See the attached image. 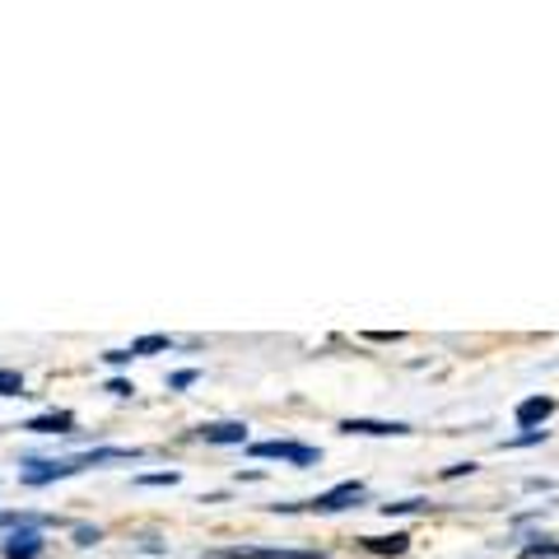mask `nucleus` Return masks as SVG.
<instances>
[{"label":"nucleus","mask_w":559,"mask_h":559,"mask_svg":"<svg viewBox=\"0 0 559 559\" xmlns=\"http://www.w3.org/2000/svg\"><path fill=\"white\" fill-rule=\"evenodd\" d=\"M197 439H205V443H224V448H238V443H248V425H238V419H219V425H201V429H197Z\"/></svg>","instance_id":"obj_7"},{"label":"nucleus","mask_w":559,"mask_h":559,"mask_svg":"<svg viewBox=\"0 0 559 559\" xmlns=\"http://www.w3.org/2000/svg\"><path fill=\"white\" fill-rule=\"evenodd\" d=\"M140 448H90L80 457H61V462H24V485L43 489V485H57V480H70L90 466H103V462H135Z\"/></svg>","instance_id":"obj_1"},{"label":"nucleus","mask_w":559,"mask_h":559,"mask_svg":"<svg viewBox=\"0 0 559 559\" xmlns=\"http://www.w3.org/2000/svg\"><path fill=\"white\" fill-rule=\"evenodd\" d=\"M252 457H280V462H294V466H318L322 452L308 448V443H289V439H271V443H248Z\"/></svg>","instance_id":"obj_3"},{"label":"nucleus","mask_w":559,"mask_h":559,"mask_svg":"<svg viewBox=\"0 0 559 559\" xmlns=\"http://www.w3.org/2000/svg\"><path fill=\"white\" fill-rule=\"evenodd\" d=\"M532 443H546V429H527V433H518V439H509L503 448H532Z\"/></svg>","instance_id":"obj_14"},{"label":"nucleus","mask_w":559,"mask_h":559,"mask_svg":"<svg viewBox=\"0 0 559 559\" xmlns=\"http://www.w3.org/2000/svg\"><path fill=\"white\" fill-rule=\"evenodd\" d=\"M364 489L359 480H345V485H336V489H326V495H318L312 503H289V509H312V513H345V509H359L364 503Z\"/></svg>","instance_id":"obj_2"},{"label":"nucleus","mask_w":559,"mask_h":559,"mask_svg":"<svg viewBox=\"0 0 559 559\" xmlns=\"http://www.w3.org/2000/svg\"><path fill=\"white\" fill-rule=\"evenodd\" d=\"M168 345H173L168 336H140V341H131L127 355H131V359H140V355H159V349H168Z\"/></svg>","instance_id":"obj_11"},{"label":"nucleus","mask_w":559,"mask_h":559,"mask_svg":"<svg viewBox=\"0 0 559 559\" xmlns=\"http://www.w3.org/2000/svg\"><path fill=\"white\" fill-rule=\"evenodd\" d=\"M108 392H112V396H131L135 388H131V382H127V378H112V382H108Z\"/></svg>","instance_id":"obj_18"},{"label":"nucleus","mask_w":559,"mask_h":559,"mask_svg":"<svg viewBox=\"0 0 559 559\" xmlns=\"http://www.w3.org/2000/svg\"><path fill=\"white\" fill-rule=\"evenodd\" d=\"M43 550H47L43 527H14L5 540H0V555L5 559H38Z\"/></svg>","instance_id":"obj_4"},{"label":"nucleus","mask_w":559,"mask_h":559,"mask_svg":"<svg viewBox=\"0 0 559 559\" xmlns=\"http://www.w3.org/2000/svg\"><path fill=\"white\" fill-rule=\"evenodd\" d=\"M197 378H201L197 369H182V373H173V378H168V388H173V392H182V388H191Z\"/></svg>","instance_id":"obj_16"},{"label":"nucleus","mask_w":559,"mask_h":559,"mask_svg":"<svg viewBox=\"0 0 559 559\" xmlns=\"http://www.w3.org/2000/svg\"><path fill=\"white\" fill-rule=\"evenodd\" d=\"M411 546V536L406 532H392V536H364V550H373V555H406Z\"/></svg>","instance_id":"obj_10"},{"label":"nucleus","mask_w":559,"mask_h":559,"mask_svg":"<svg viewBox=\"0 0 559 559\" xmlns=\"http://www.w3.org/2000/svg\"><path fill=\"white\" fill-rule=\"evenodd\" d=\"M24 429L28 433H75V415L70 411H47V415H33Z\"/></svg>","instance_id":"obj_9"},{"label":"nucleus","mask_w":559,"mask_h":559,"mask_svg":"<svg viewBox=\"0 0 559 559\" xmlns=\"http://www.w3.org/2000/svg\"><path fill=\"white\" fill-rule=\"evenodd\" d=\"M471 471H476V462H457V466H448L443 476H448V480H457V476H471Z\"/></svg>","instance_id":"obj_17"},{"label":"nucleus","mask_w":559,"mask_h":559,"mask_svg":"<svg viewBox=\"0 0 559 559\" xmlns=\"http://www.w3.org/2000/svg\"><path fill=\"white\" fill-rule=\"evenodd\" d=\"M178 471H154V476H135V485H178Z\"/></svg>","instance_id":"obj_15"},{"label":"nucleus","mask_w":559,"mask_h":559,"mask_svg":"<svg viewBox=\"0 0 559 559\" xmlns=\"http://www.w3.org/2000/svg\"><path fill=\"white\" fill-rule=\"evenodd\" d=\"M559 555V540H532V546H522V559H555Z\"/></svg>","instance_id":"obj_12"},{"label":"nucleus","mask_w":559,"mask_h":559,"mask_svg":"<svg viewBox=\"0 0 559 559\" xmlns=\"http://www.w3.org/2000/svg\"><path fill=\"white\" fill-rule=\"evenodd\" d=\"M513 415H518V425H522V429L546 425V419L555 415V396H527V401H522V406H518Z\"/></svg>","instance_id":"obj_8"},{"label":"nucleus","mask_w":559,"mask_h":559,"mask_svg":"<svg viewBox=\"0 0 559 559\" xmlns=\"http://www.w3.org/2000/svg\"><path fill=\"white\" fill-rule=\"evenodd\" d=\"M75 540H80V546H94V540H103V532H98V527H94V532H90V527H80Z\"/></svg>","instance_id":"obj_19"},{"label":"nucleus","mask_w":559,"mask_h":559,"mask_svg":"<svg viewBox=\"0 0 559 559\" xmlns=\"http://www.w3.org/2000/svg\"><path fill=\"white\" fill-rule=\"evenodd\" d=\"M0 396H24V373L0 369Z\"/></svg>","instance_id":"obj_13"},{"label":"nucleus","mask_w":559,"mask_h":559,"mask_svg":"<svg viewBox=\"0 0 559 559\" xmlns=\"http://www.w3.org/2000/svg\"><path fill=\"white\" fill-rule=\"evenodd\" d=\"M210 559H322L318 550H280V546H234V550H210Z\"/></svg>","instance_id":"obj_5"},{"label":"nucleus","mask_w":559,"mask_h":559,"mask_svg":"<svg viewBox=\"0 0 559 559\" xmlns=\"http://www.w3.org/2000/svg\"><path fill=\"white\" fill-rule=\"evenodd\" d=\"M341 433H364V439H401V433H411V425H401V419H341Z\"/></svg>","instance_id":"obj_6"}]
</instances>
